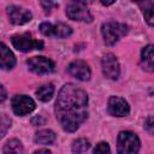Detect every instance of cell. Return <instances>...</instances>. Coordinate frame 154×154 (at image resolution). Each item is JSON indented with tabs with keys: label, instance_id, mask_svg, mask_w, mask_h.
Wrapping results in <instances>:
<instances>
[{
	"label": "cell",
	"instance_id": "1",
	"mask_svg": "<svg viewBox=\"0 0 154 154\" xmlns=\"http://www.w3.org/2000/svg\"><path fill=\"white\" fill-rule=\"evenodd\" d=\"M88 95L75 84H65L55 101V117L67 132L76 131L88 116Z\"/></svg>",
	"mask_w": 154,
	"mask_h": 154
},
{
	"label": "cell",
	"instance_id": "2",
	"mask_svg": "<svg viewBox=\"0 0 154 154\" xmlns=\"http://www.w3.org/2000/svg\"><path fill=\"white\" fill-rule=\"evenodd\" d=\"M128 25L118 22H108L101 26L102 37L107 46H113L116 42H118L119 38L128 34Z\"/></svg>",
	"mask_w": 154,
	"mask_h": 154
},
{
	"label": "cell",
	"instance_id": "3",
	"mask_svg": "<svg viewBox=\"0 0 154 154\" xmlns=\"http://www.w3.org/2000/svg\"><path fill=\"white\" fill-rule=\"evenodd\" d=\"M140 150V138L131 131H122L117 138L118 154H137Z\"/></svg>",
	"mask_w": 154,
	"mask_h": 154
},
{
	"label": "cell",
	"instance_id": "4",
	"mask_svg": "<svg viewBox=\"0 0 154 154\" xmlns=\"http://www.w3.org/2000/svg\"><path fill=\"white\" fill-rule=\"evenodd\" d=\"M11 42L13 47L20 52H29L31 49H42L43 48V42L34 40L30 34H20V35H14L11 38Z\"/></svg>",
	"mask_w": 154,
	"mask_h": 154
},
{
	"label": "cell",
	"instance_id": "5",
	"mask_svg": "<svg viewBox=\"0 0 154 154\" xmlns=\"http://www.w3.org/2000/svg\"><path fill=\"white\" fill-rule=\"evenodd\" d=\"M66 14L70 19L72 20H78V22H91L93 16L90 14L87 4L78 1V2H71L66 7Z\"/></svg>",
	"mask_w": 154,
	"mask_h": 154
},
{
	"label": "cell",
	"instance_id": "6",
	"mask_svg": "<svg viewBox=\"0 0 154 154\" xmlns=\"http://www.w3.org/2000/svg\"><path fill=\"white\" fill-rule=\"evenodd\" d=\"M30 71L37 75H47L54 71V63L46 57H32L26 60Z\"/></svg>",
	"mask_w": 154,
	"mask_h": 154
},
{
	"label": "cell",
	"instance_id": "7",
	"mask_svg": "<svg viewBox=\"0 0 154 154\" xmlns=\"http://www.w3.org/2000/svg\"><path fill=\"white\" fill-rule=\"evenodd\" d=\"M40 31L46 36H54V37L63 38V37L70 36L72 32V29L64 23H58V24L42 23L40 25Z\"/></svg>",
	"mask_w": 154,
	"mask_h": 154
},
{
	"label": "cell",
	"instance_id": "8",
	"mask_svg": "<svg viewBox=\"0 0 154 154\" xmlns=\"http://www.w3.org/2000/svg\"><path fill=\"white\" fill-rule=\"evenodd\" d=\"M12 109L17 116H25L35 109V102L26 95H16L12 99Z\"/></svg>",
	"mask_w": 154,
	"mask_h": 154
},
{
	"label": "cell",
	"instance_id": "9",
	"mask_svg": "<svg viewBox=\"0 0 154 154\" xmlns=\"http://www.w3.org/2000/svg\"><path fill=\"white\" fill-rule=\"evenodd\" d=\"M7 14H8L11 23H13L16 25H22V24L30 22L31 17H32V14L29 10L23 8L20 6H16V5H11L7 7Z\"/></svg>",
	"mask_w": 154,
	"mask_h": 154
},
{
	"label": "cell",
	"instance_id": "10",
	"mask_svg": "<svg viewBox=\"0 0 154 154\" xmlns=\"http://www.w3.org/2000/svg\"><path fill=\"white\" fill-rule=\"evenodd\" d=\"M101 63H102L103 75L109 79H117L119 76V72H120V67H119V63H118L116 55L108 53V54L103 55Z\"/></svg>",
	"mask_w": 154,
	"mask_h": 154
},
{
	"label": "cell",
	"instance_id": "11",
	"mask_svg": "<svg viewBox=\"0 0 154 154\" xmlns=\"http://www.w3.org/2000/svg\"><path fill=\"white\" fill-rule=\"evenodd\" d=\"M108 112L114 117H124L130 112L129 103L119 96H111L108 100Z\"/></svg>",
	"mask_w": 154,
	"mask_h": 154
},
{
	"label": "cell",
	"instance_id": "12",
	"mask_svg": "<svg viewBox=\"0 0 154 154\" xmlns=\"http://www.w3.org/2000/svg\"><path fill=\"white\" fill-rule=\"evenodd\" d=\"M67 70L71 76H73L75 78L79 79V81H88L90 78V69H89L88 64L82 60L72 61L69 65Z\"/></svg>",
	"mask_w": 154,
	"mask_h": 154
},
{
	"label": "cell",
	"instance_id": "13",
	"mask_svg": "<svg viewBox=\"0 0 154 154\" xmlns=\"http://www.w3.org/2000/svg\"><path fill=\"white\" fill-rule=\"evenodd\" d=\"M14 65H16L14 54L5 43L0 42V67L4 70H10Z\"/></svg>",
	"mask_w": 154,
	"mask_h": 154
},
{
	"label": "cell",
	"instance_id": "14",
	"mask_svg": "<svg viewBox=\"0 0 154 154\" xmlns=\"http://www.w3.org/2000/svg\"><path fill=\"white\" fill-rule=\"evenodd\" d=\"M141 63L144 70L152 72L153 71V46L148 45L141 52Z\"/></svg>",
	"mask_w": 154,
	"mask_h": 154
},
{
	"label": "cell",
	"instance_id": "15",
	"mask_svg": "<svg viewBox=\"0 0 154 154\" xmlns=\"http://www.w3.org/2000/svg\"><path fill=\"white\" fill-rule=\"evenodd\" d=\"M35 142L38 144H49L55 140V134L52 130H40L35 135Z\"/></svg>",
	"mask_w": 154,
	"mask_h": 154
},
{
	"label": "cell",
	"instance_id": "16",
	"mask_svg": "<svg viewBox=\"0 0 154 154\" xmlns=\"http://www.w3.org/2000/svg\"><path fill=\"white\" fill-rule=\"evenodd\" d=\"M53 94H54V87H53V84H51V83L43 84V85H41V87L36 90L37 97H38L41 101H43V102L49 101V100L52 99Z\"/></svg>",
	"mask_w": 154,
	"mask_h": 154
},
{
	"label": "cell",
	"instance_id": "17",
	"mask_svg": "<svg viewBox=\"0 0 154 154\" xmlns=\"http://www.w3.org/2000/svg\"><path fill=\"white\" fill-rule=\"evenodd\" d=\"M23 153L24 150L22 143L16 138L7 141L6 144L4 146V154H23Z\"/></svg>",
	"mask_w": 154,
	"mask_h": 154
},
{
	"label": "cell",
	"instance_id": "18",
	"mask_svg": "<svg viewBox=\"0 0 154 154\" xmlns=\"http://www.w3.org/2000/svg\"><path fill=\"white\" fill-rule=\"evenodd\" d=\"M140 6H142V11H143V14H144V19L147 20V23L153 26L154 24V17H153V1H146V2H140Z\"/></svg>",
	"mask_w": 154,
	"mask_h": 154
},
{
	"label": "cell",
	"instance_id": "19",
	"mask_svg": "<svg viewBox=\"0 0 154 154\" xmlns=\"http://www.w3.org/2000/svg\"><path fill=\"white\" fill-rule=\"evenodd\" d=\"M89 147H90V143H89L88 140H85V138H78V140H76L73 142L72 150L76 154H82V153L87 152L89 149Z\"/></svg>",
	"mask_w": 154,
	"mask_h": 154
},
{
	"label": "cell",
	"instance_id": "20",
	"mask_svg": "<svg viewBox=\"0 0 154 154\" xmlns=\"http://www.w3.org/2000/svg\"><path fill=\"white\" fill-rule=\"evenodd\" d=\"M10 125H11L10 118H8L6 114L0 113V138H2V137L5 136V134L7 132Z\"/></svg>",
	"mask_w": 154,
	"mask_h": 154
},
{
	"label": "cell",
	"instance_id": "21",
	"mask_svg": "<svg viewBox=\"0 0 154 154\" xmlns=\"http://www.w3.org/2000/svg\"><path fill=\"white\" fill-rule=\"evenodd\" d=\"M94 154H111V149L108 143L106 142H100L96 144V147L94 148Z\"/></svg>",
	"mask_w": 154,
	"mask_h": 154
},
{
	"label": "cell",
	"instance_id": "22",
	"mask_svg": "<svg viewBox=\"0 0 154 154\" xmlns=\"http://www.w3.org/2000/svg\"><path fill=\"white\" fill-rule=\"evenodd\" d=\"M41 5H42V7L46 10V12H49L51 7H52V6H55V4L51 2V1H48V2H46V1H42V2H41Z\"/></svg>",
	"mask_w": 154,
	"mask_h": 154
},
{
	"label": "cell",
	"instance_id": "23",
	"mask_svg": "<svg viewBox=\"0 0 154 154\" xmlns=\"http://www.w3.org/2000/svg\"><path fill=\"white\" fill-rule=\"evenodd\" d=\"M144 126H146V129H148L150 132L153 131V118H152V117H148V118H147V122H146V125H144Z\"/></svg>",
	"mask_w": 154,
	"mask_h": 154
},
{
	"label": "cell",
	"instance_id": "24",
	"mask_svg": "<svg viewBox=\"0 0 154 154\" xmlns=\"http://www.w3.org/2000/svg\"><path fill=\"white\" fill-rule=\"evenodd\" d=\"M6 96H7L6 90H5V88H4V87L0 84V102L5 101V100H6Z\"/></svg>",
	"mask_w": 154,
	"mask_h": 154
},
{
	"label": "cell",
	"instance_id": "25",
	"mask_svg": "<svg viewBox=\"0 0 154 154\" xmlns=\"http://www.w3.org/2000/svg\"><path fill=\"white\" fill-rule=\"evenodd\" d=\"M34 154H52L48 149H38V150H36Z\"/></svg>",
	"mask_w": 154,
	"mask_h": 154
},
{
	"label": "cell",
	"instance_id": "26",
	"mask_svg": "<svg viewBox=\"0 0 154 154\" xmlns=\"http://www.w3.org/2000/svg\"><path fill=\"white\" fill-rule=\"evenodd\" d=\"M102 2V5H112V4H114V1H101Z\"/></svg>",
	"mask_w": 154,
	"mask_h": 154
}]
</instances>
